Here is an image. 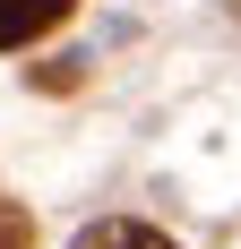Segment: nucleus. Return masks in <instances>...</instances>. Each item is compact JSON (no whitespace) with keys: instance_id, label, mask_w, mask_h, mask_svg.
I'll list each match as a JSON object with an SVG mask.
<instances>
[{"instance_id":"f257e3e1","label":"nucleus","mask_w":241,"mask_h":249,"mask_svg":"<svg viewBox=\"0 0 241 249\" xmlns=\"http://www.w3.org/2000/svg\"><path fill=\"white\" fill-rule=\"evenodd\" d=\"M69 9H78V0H0V52H9V43H35V35L60 26Z\"/></svg>"},{"instance_id":"f03ea898","label":"nucleus","mask_w":241,"mask_h":249,"mask_svg":"<svg viewBox=\"0 0 241 249\" xmlns=\"http://www.w3.org/2000/svg\"><path fill=\"white\" fill-rule=\"evenodd\" d=\"M78 249H172L164 232H146V224H120V215H103V224L78 232Z\"/></svg>"},{"instance_id":"7ed1b4c3","label":"nucleus","mask_w":241,"mask_h":249,"mask_svg":"<svg viewBox=\"0 0 241 249\" xmlns=\"http://www.w3.org/2000/svg\"><path fill=\"white\" fill-rule=\"evenodd\" d=\"M0 249H35V215L18 198H0Z\"/></svg>"}]
</instances>
